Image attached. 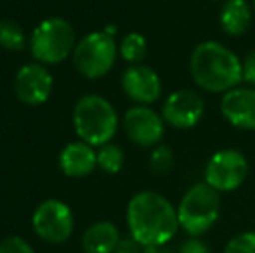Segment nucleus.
<instances>
[{
	"label": "nucleus",
	"mask_w": 255,
	"mask_h": 253,
	"mask_svg": "<svg viewBox=\"0 0 255 253\" xmlns=\"http://www.w3.org/2000/svg\"><path fill=\"white\" fill-rule=\"evenodd\" d=\"M127 226L130 236L141 247H165L179 231L177 208L165 196L141 191L127 205Z\"/></svg>",
	"instance_id": "nucleus-1"
},
{
	"label": "nucleus",
	"mask_w": 255,
	"mask_h": 253,
	"mask_svg": "<svg viewBox=\"0 0 255 253\" xmlns=\"http://www.w3.org/2000/svg\"><path fill=\"white\" fill-rule=\"evenodd\" d=\"M189 73L200 88L214 94H226L243 80V64L229 47L214 40H205L193 49Z\"/></svg>",
	"instance_id": "nucleus-2"
},
{
	"label": "nucleus",
	"mask_w": 255,
	"mask_h": 253,
	"mask_svg": "<svg viewBox=\"0 0 255 253\" xmlns=\"http://www.w3.org/2000/svg\"><path fill=\"white\" fill-rule=\"evenodd\" d=\"M73 127L80 141L89 146H104L118 130V115L113 104L103 95L87 94L80 97L73 109Z\"/></svg>",
	"instance_id": "nucleus-3"
},
{
	"label": "nucleus",
	"mask_w": 255,
	"mask_h": 253,
	"mask_svg": "<svg viewBox=\"0 0 255 253\" xmlns=\"http://www.w3.org/2000/svg\"><path fill=\"white\" fill-rule=\"evenodd\" d=\"M221 213V192L207 182L191 186L177 205L179 226L191 238L207 233Z\"/></svg>",
	"instance_id": "nucleus-4"
},
{
	"label": "nucleus",
	"mask_w": 255,
	"mask_h": 253,
	"mask_svg": "<svg viewBox=\"0 0 255 253\" xmlns=\"http://www.w3.org/2000/svg\"><path fill=\"white\" fill-rule=\"evenodd\" d=\"M75 51V30L63 17L44 19L33 30L30 52L38 64H59Z\"/></svg>",
	"instance_id": "nucleus-5"
},
{
	"label": "nucleus",
	"mask_w": 255,
	"mask_h": 253,
	"mask_svg": "<svg viewBox=\"0 0 255 253\" xmlns=\"http://www.w3.org/2000/svg\"><path fill=\"white\" fill-rule=\"evenodd\" d=\"M118 49L113 37L106 31H92L85 35L73 51V63L77 71L85 78H101L108 75L117 61Z\"/></svg>",
	"instance_id": "nucleus-6"
},
{
	"label": "nucleus",
	"mask_w": 255,
	"mask_h": 253,
	"mask_svg": "<svg viewBox=\"0 0 255 253\" xmlns=\"http://www.w3.org/2000/svg\"><path fill=\"white\" fill-rule=\"evenodd\" d=\"M33 231L42 241L61 245L73 234V213L61 199H45L35 208L31 217Z\"/></svg>",
	"instance_id": "nucleus-7"
},
{
	"label": "nucleus",
	"mask_w": 255,
	"mask_h": 253,
	"mask_svg": "<svg viewBox=\"0 0 255 253\" xmlns=\"http://www.w3.org/2000/svg\"><path fill=\"white\" fill-rule=\"evenodd\" d=\"M249 175V162L238 149H221L205 167V182L219 192L235 191Z\"/></svg>",
	"instance_id": "nucleus-8"
},
{
	"label": "nucleus",
	"mask_w": 255,
	"mask_h": 253,
	"mask_svg": "<svg viewBox=\"0 0 255 253\" xmlns=\"http://www.w3.org/2000/svg\"><path fill=\"white\" fill-rule=\"evenodd\" d=\"M205 113V101L198 92L181 88L165 99L161 108V118L170 127L188 130L200 123Z\"/></svg>",
	"instance_id": "nucleus-9"
},
{
	"label": "nucleus",
	"mask_w": 255,
	"mask_h": 253,
	"mask_svg": "<svg viewBox=\"0 0 255 253\" xmlns=\"http://www.w3.org/2000/svg\"><path fill=\"white\" fill-rule=\"evenodd\" d=\"M54 78L44 64H26L14 77V94L23 104L40 106L51 97Z\"/></svg>",
	"instance_id": "nucleus-10"
},
{
	"label": "nucleus",
	"mask_w": 255,
	"mask_h": 253,
	"mask_svg": "<svg viewBox=\"0 0 255 253\" xmlns=\"http://www.w3.org/2000/svg\"><path fill=\"white\" fill-rule=\"evenodd\" d=\"M124 130L134 144L151 148L165 134V120L148 106H134L124 116Z\"/></svg>",
	"instance_id": "nucleus-11"
},
{
	"label": "nucleus",
	"mask_w": 255,
	"mask_h": 253,
	"mask_svg": "<svg viewBox=\"0 0 255 253\" xmlns=\"http://www.w3.org/2000/svg\"><path fill=\"white\" fill-rule=\"evenodd\" d=\"M122 88L128 99L146 106L153 104L161 95V80L153 68L132 64L122 75Z\"/></svg>",
	"instance_id": "nucleus-12"
},
{
	"label": "nucleus",
	"mask_w": 255,
	"mask_h": 253,
	"mask_svg": "<svg viewBox=\"0 0 255 253\" xmlns=\"http://www.w3.org/2000/svg\"><path fill=\"white\" fill-rule=\"evenodd\" d=\"M221 113L233 127L255 130V88L235 87L221 99Z\"/></svg>",
	"instance_id": "nucleus-13"
},
{
	"label": "nucleus",
	"mask_w": 255,
	"mask_h": 253,
	"mask_svg": "<svg viewBox=\"0 0 255 253\" xmlns=\"http://www.w3.org/2000/svg\"><path fill=\"white\" fill-rule=\"evenodd\" d=\"M59 167L66 177H87L98 167V153L84 141L70 142L59 155Z\"/></svg>",
	"instance_id": "nucleus-14"
},
{
	"label": "nucleus",
	"mask_w": 255,
	"mask_h": 253,
	"mask_svg": "<svg viewBox=\"0 0 255 253\" xmlns=\"http://www.w3.org/2000/svg\"><path fill=\"white\" fill-rule=\"evenodd\" d=\"M120 240V231L113 222L99 220L85 229L82 250L84 253H115Z\"/></svg>",
	"instance_id": "nucleus-15"
},
{
	"label": "nucleus",
	"mask_w": 255,
	"mask_h": 253,
	"mask_svg": "<svg viewBox=\"0 0 255 253\" xmlns=\"http://www.w3.org/2000/svg\"><path fill=\"white\" fill-rule=\"evenodd\" d=\"M254 9L247 0H226L221 10V28L231 37L243 35L250 28Z\"/></svg>",
	"instance_id": "nucleus-16"
},
{
	"label": "nucleus",
	"mask_w": 255,
	"mask_h": 253,
	"mask_svg": "<svg viewBox=\"0 0 255 253\" xmlns=\"http://www.w3.org/2000/svg\"><path fill=\"white\" fill-rule=\"evenodd\" d=\"M146 52H148L146 38L141 33H135V31L125 35L120 44V54L127 63L139 64L146 58Z\"/></svg>",
	"instance_id": "nucleus-17"
},
{
	"label": "nucleus",
	"mask_w": 255,
	"mask_h": 253,
	"mask_svg": "<svg viewBox=\"0 0 255 253\" xmlns=\"http://www.w3.org/2000/svg\"><path fill=\"white\" fill-rule=\"evenodd\" d=\"M26 44V35L19 23L12 19L0 21V47L7 51H21Z\"/></svg>",
	"instance_id": "nucleus-18"
},
{
	"label": "nucleus",
	"mask_w": 255,
	"mask_h": 253,
	"mask_svg": "<svg viewBox=\"0 0 255 253\" xmlns=\"http://www.w3.org/2000/svg\"><path fill=\"white\" fill-rule=\"evenodd\" d=\"M125 155L120 146L117 144H104L98 151V167L106 173H118L124 169Z\"/></svg>",
	"instance_id": "nucleus-19"
},
{
	"label": "nucleus",
	"mask_w": 255,
	"mask_h": 253,
	"mask_svg": "<svg viewBox=\"0 0 255 253\" xmlns=\"http://www.w3.org/2000/svg\"><path fill=\"white\" fill-rule=\"evenodd\" d=\"M172 167H174V153H172L170 146H156L151 151V155H149V169H151V172L163 175V173L170 172Z\"/></svg>",
	"instance_id": "nucleus-20"
},
{
	"label": "nucleus",
	"mask_w": 255,
	"mask_h": 253,
	"mask_svg": "<svg viewBox=\"0 0 255 253\" xmlns=\"http://www.w3.org/2000/svg\"><path fill=\"white\" fill-rule=\"evenodd\" d=\"M224 253H255V231L240 233L228 241Z\"/></svg>",
	"instance_id": "nucleus-21"
},
{
	"label": "nucleus",
	"mask_w": 255,
	"mask_h": 253,
	"mask_svg": "<svg viewBox=\"0 0 255 253\" xmlns=\"http://www.w3.org/2000/svg\"><path fill=\"white\" fill-rule=\"evenodd\" d=\"M0 253H35V250L21 236H9L0 241Z\"/></svg>",
	"instance_id": "nucleus-22"
},
{
	"label": "nucleus",
	"mask_w": 255,
	"mask_h": 253,
	"mask_svg": "<svg viewBox=\"0 0 255 253\" xmlns=\"http://www.w3.org/2000/svg\"><path fill=\"white\" fill-rule=\"evenodd\" d=\"M243 82L249 85H255V49L247 54L243 59Z\"/></svg>",
	"instance_id": "nucleus-23"
},
{
	"label": "nucleus",
	"mask_w": 255,
	"mask_h": 253,
	"mask_svg": "<svg viewBox=\"0 0 255 253\" xmlns=\"http://www.w3.org/2000/svg\"><path fill=\"white\" fill-rule=\"evenodd\" d=\"M179 253H210V250H208L207 245L203 241H200L198 238H189L188 241L182 243Z\"/></svg>",
	"instance_id": "nucleus-24"
},
{
	"label": "nucleus",
	"mask_w": 255,
	"mask_h": 253,
	"mask_svg": "<svg viewBox=\"0 0 255 253\" xmlns=\"http://www.w3.org/2000/svg\"><path fill=\"white\" fill-rule=\"evenodd\" d=\"M115 253H144V247H141V245L130 236V238H125V240H120Z\"/></svg>",
	"instance_id": "nucleus-25"
},
{
	"label": "nucleus",
	"mask_w": 255,
	"mask_h": 253,
	"mask_svg": "<svg viewBox=\"0 0 255 253\" xmlns=\"http://www.w3.org/2000/svg\"><path fill=\"white\" fill-rule=\"evenodd\" d=\"M144 253H172L165 250V247H153V248H144Z\"/></svg>",
	"instance_id": "nucleus-26"
},
{
	"label": "nucleus",
	"mask_w": 255,
	"mask_h": 253,
	"mask_svg": "<svg viewBox=\"0 0 255 253\" xmlns=\"http://www.w3.org/2000/svg\"><path fill=\"white\" fill-rule=\"evenodd\" d=\"M252 9H254V14H255V0L252 2Z\"/></svg>",
	"instance_id": "nucleus-27"
}]
</instances>
